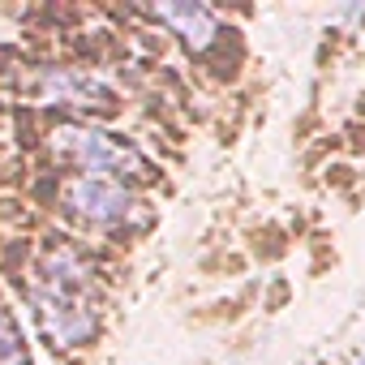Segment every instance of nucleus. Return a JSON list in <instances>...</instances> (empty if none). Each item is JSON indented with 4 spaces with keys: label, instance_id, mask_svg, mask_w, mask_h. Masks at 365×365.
I'll list each match as a JSON object with an SVG mask.
<instances>
[{
    "label": "nucleus",
    "instance_id": "1",
    "mask_svg": "<svg viewBox=\"0 0 365 365\" xmlns=\"http://www.w3.org/2000/svg\"><path fill=\"white\" fill-rule=\"evenodd\" d=\"M31 305L52 348H82L95 335V271L86 254L73 245H48L35 267Z\"/></svg>",
    "mask_w": 365,
    "mask_h": 365
},
{
    "label": "nucleus",
    "instance_id": "2",
    "mask_svg": "<svg viewBox=\"0 0 365 365\" xmlns=\"http://www.w3.org/2000/svg\"><path fill=\"white\" fill-rule=\"evenodd\" d=\"M48 150H52L56 163L78 168V176L120 180V185L125 180H150L155 176L150 159L138 146H129V142H120L103 129H91V125H56L48 133Z\"/></svg>",
    "mask_w": 365,
    "mask_h": 365
},
{
    "label": "nucleus",
    "instance_id": "3",
    "mask_svg": "<svg viewBox=\"0 0 365 365\" xmlns=\"http://www.w3.org/2000/svg\"><path fill=\"white\" fill-rule=\"evenodd\" d=\"M61 207L91 228H120L133 220L138 198L120 180H99V176H69L61 185Z\"/></svg>",
    "mask_w": 365,
    "mask_h": 365
},
{
    "label": "nucleus",
    "instance_id": "4",
    "mask_svg": "<svg viewBox=\"0 0 365 365\" xmlns=\"http://www.w3.org/2000/svg\"><path fill=\"white\" fill-rule=\"evenodd\" d=\"M31 95L48 108H65V112H112L116 108V95L103 78H95L86 69H61V65L39 69L31 82Z\"/></svg>",
    "mask_w": 365,
    "mask_h": 365
},
{
    "label": "nucleus",
    "instance_id": "5",
    "mask_svg": "<svg viewBox=\"0 0 365 365\" xmlns=\"http://www.w3.org/2000/svg\"><path fill=\"white\" fill-rule=\"evenodd\" d=\"M155 18L168 22L180 39H185V48H190L194 56H207V52L220 43V22H215V14L202 9V5H159Z\"/></svg>",
    "mask_w": 365,
    "mask_h": 365
},
{
    "label": "nucleus",
    "instance_id": "6",
    "mask_svg": "<svg viewBox=\"0 0 365 365\" xmlns=\"http://www.w3.org/2000/svg\"><path fill=\"white\" fill-rule=\"evenodd\" d=\"M0 365H31L22 327H18L14 309H5V305H0Z\"/></svg>",
    "mask_w": 365,
    "mask_h": 365
},
{
    "label": "nucleus",
    "instance_id": "7",
    "mask_svg": "<svg viewBox=\"0 0 365 365\" xmlns=\"http://www.w3.org/2000/svg\"><path fill=\"white\" fill-rule=\"evenodd\" d=\"M348 365H365V361H348Z\"/></svg>",
    "mask_w": 365,
    "mask_h": 365
}]
</instances>
